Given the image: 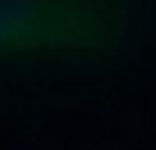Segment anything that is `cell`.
<instances>
[{"label": "cell", "instance_id": "6da1fadb", "mask_svg": "<svg viewBox=\"0 0 156 150\" xmlns=\"http://www.w3.org/2000/svg\"><path fill=\"white\" fill-rule=\"evenodd\" d=\"M153 35L156 0H0V84L119 75Z\"/></svg>", "mask_w": 156, "mask_h": 150}]
</instances>
